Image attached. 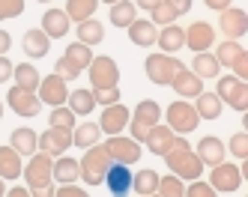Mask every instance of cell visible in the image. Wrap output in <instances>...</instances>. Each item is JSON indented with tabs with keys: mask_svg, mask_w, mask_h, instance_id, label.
<instances>
[{
	"mask_svg": "<svg viewBox=\"0 0 248 197\" xmlns=\"http://www.w3.org/2000/svg\"><path fill=\"white\" fill-rule=\"evenodd\" d=\"M144 69H147V78H150L153 84L170 87L173 75H176L180 69H186V66H183L180 57H173V54H150V57L144 60Z\"/></svg>",
	"mask_w": 248,
	"mask_h": 197,
	"instance_id": "5b68a950",
	"label": "cell"
},
{
	"mask_svg": "<svg viewBox=\"0 0 248 197\" xmlns=\"http://www.w3.org/2000/svg\"><path fill=\"white\" fill-rule=\"evenodd\" d=\"M51 125H60V129H75V114L69 111L66 105H60V107H54L51 111V120H48Z\"/></svg>",
	"mask_w": 248,
	"mask_h": 197,
	"instance_id": "60d3db41",
	"label": "cell"
},
{
	"mask_svg": "<svg viewBox=\"0 0 248 197\" xmlns=\"http://www.w3.org/2000/svg\"><path fill=\"white\" fill-rule=\"evenodd\" d=\"M191 72L198 78H218V60H216V54H209V51H201V54H194V60H191Z\"/></svg>",
	"mask_w": 248,
	"mask_h": 197,
	"instance_id": "f1b7e54d",
	"label": "cell"
},
{
	"mask_svg": "<svg viewBox=\"0 0 248 197\" xmlns=\"http://www.w3.org/2000/svg\"><path fill=\"white\" fill-rule=\"evenodd\" d=\"M114 165L111 161V155H108V150L105 147H90L84 152V158L78 161V167H81V179L87 185H102L105 182V173H108V167Z\"/></svg>",
	"mask_w": 248,
	"mask_h": 197,
	"instance_id": "277c9868",
	"label": "cell"
},
{
	"mask_svg": "<svg viewBox=\"0 0 248 197\" xmlns=\"http://www.w3.org/2000/svg\"><path fill=\"white\" fill-rule=\"evenodd\" d=\"M21 12H24V0H0V21L18 18Z\"/></svg>",
	"mask_w": 248,
	"mask_h": 197,
	"instance_id": "ee69618b",
	"label": "cell"
},
{
	"mask_svg": "<svg viewBox=\"0 0 248 197\" xmlns=\"http://www.w3.org/2000/svg\"><path fill=\"white\" fill-rule=\"evenodd\" d=\"M129 107L126 105H108V107H105V111H102V120H99V129L105 132V135H120L123 129H126V125H129Z\"/></svg>",
	"mask_w": 248,
	"mask_h": 197,
	"instance_id": "d6986e66",
	"label": "cell"
},
{
	"mask_svg": "<svg viewBox=\"0 0 248 197\" xmlns=\"http://www.w3.org/2000/svg\"><path fill=\"white\" fill-rule=\"evenodd\" d=\"M203 3H206L209 9H218V12H221V9H227L230 3H233V0H203Z\"/></svg>",
	"mask_w": 248,
	"mask_h": 197,
	"instance_id": "f907efd6",
	"label": "cell"
},
{
	"mask_svg": "<svg viewBox=\"0 0 248 197\" xmlns=\"http://www.w3.org/2000/svg\"><path fill=\"white\" fill-rule=\"evenodd\" d=\"M194 111L201 120H218L221 117V99L216 93H201L194 99Z\"/></svg>",
	"mask_w": 248,
	"mask_h": 197,
	"instance_id": "1f68e13d",
	"label": "cell"
},
{
	"mask_svg": "<svg viewBox=\"0 0 248 197\" xmlns=\"http://www.w3.org/2000/svg\"><path fill=\"white\" fill-rule=\"evenodd\" d=\"M140 197H158V194H140Z\"/></svg>",
	"mask_w": 248,
	"mask_h": 197,
	"instance_id": "6f0895ef",
	"label": "cell"
},
{
	"mask_svg": "<svg viewBox=\"0 0 248 197\" xmlns=\"http://www.w3.org/2000/svg\"><path fill=\"white\" fill-rule=\"evenodd\" d=\"M54 197H90V194H87L84 188H78V185L72 182V185H60V188L54 191Z\"/></svg>",
	"mask_w": 248,
	"mask_h": 197,
	"instance_id": "bcb514c9",
	"label": "cell"
},
{
	"mask_svg": "<svg viewBox=\"0 0 248 197\" xmlns=\"http://www.w3.org/2000/svg\"><path fill=\"white\" fill-rule=\"evenodd\" d=\"M21 173L27 176V191L48 188V185H54V158L45 152H33Z\"/></svg>",
	"mask_w": 248,
	"mask_h": 197,
	"instance_id": "8992f818",
	"label": "cell"
},
{
	"mask_svg": "<svg viewBox=\"0 0 248 197\" xmlns=\"http://www.w3.org/2000/svg\"><path fill=\"white\" fill-rule=\"evenodd\" d=\"M54 185H48V188H36V191H30V197H54Z\"/></svg>",
	"mask_w": 248,
	"mask_h": 197,
	"instance_id": "816d5d0a",
	"label": "cell"
},
{
	"mask_svg": "<svg viewBox=\"0 0 248 197\" xmlns=\"http://www.w3.org/2000/svg\"><path fill=\"white\" fill-rule=\"evenodd\" d=\"M78 176H81V167H78V161H75V158L60 155V158L54 161V179H57L60 185H72Z\"/></svg>",
	"mask_w": 248,
	"mask_h": 197,
	"instance_id": "d590c367",
	"label": "cell"
},
{
	"mask_svg": "<svg viewBox=\"0 0 248 197\" xmlns=\"http://www.w3.org/2000/svg\"><path fill=\"white\" fill-rule=\"evenodd\" d=\"M186 45L191 51H209L212 45H216V27L206 24V21H194L186 27Z\"/></svg>",
	"mask_w": 248,
	"mask_h": 197,
	"instance_id": "e0dca14e",
	"label": "cell"
},
{
	"mask_svg": "<svg viewBox=\"0 0 248 197\" xmlns=\"http://www.w3.org/2000/svg\"><path fill=\"white\" fill-rule=\"evenodd\" d=\"M69 111H72L75 117H87V114H93V107H96V99L90 90H75V93H69Z\"/></svg>",
	"mask_w": 248,
	"mask_h": 197,
	"instance_id": "8d00e7d4",
	"label": "cell"
},
{
	"mask_svg": "<svg viewBox=\"0 0 248 197\" xmlns=\"http://www.w3.org/2000/svg\"><path fill=\"white\" fill-rule=\"evenodd\" d=\"M165 117H168V129L173 135H188V132L198 129V122H201L194 105H188V102H173L165 111Z\"/></svg>",
	"mask_w": 248,
	"mask_h": 197,
	"instance_id": "30bf717a",
	"label": "cell"
},
{
	"mask_svg": "<svg viewBox=\"0 0 248 197\" xmlns=\"http://www.w3.org/2000/svg\"><path fill=\"white\" fill-rule=\"evenodd\" d=\"M21 48H24L27 57L39 60V57H45V54H48L51 39H48V36H45L42 30H27V33H24V39H21Z\"/></svg>",
	"mask_w": 248,
	"mask_h": 197,
	"instance_id": "4316f807",
	"label": "cell"
},
{
	"mask_svg": "<svg viewBox=\"0 0 248 197\" xmlns=\"http://www.w3.org/2000/svg\"><path fill=\"white\" fill-rule=\"evenodd\" d=\"M93 63V51L90 45H81V42H72L66 51H63V57L57 60L54 66V75H60L63 81H75L81 72Z\"/></svg>",
	"mask_w": 248,
	"mask_h": 197,
	"instance_id": "7a4b0ae2",
	"label": "cell"
},
{
	"mask_svg": "<svg viewBox=\"0 0 248 197\" xmlns=\"http://www.w3.org/2000/svg\"><path fill=\"white\" fill-rule=\"evenodd\" d=\"M209 185L216 188V191H239L242 185V167L239 165H230V161H221V165H216L209 170Z\"/></svg>",
	"mask_w": 248,
	"mask_h": 197,
	"instance_id": "4fadbf2b",
	"label": "cell"
},
{
	"mask_svg": "<svg viewBox=\"0 0 248 197\" xmlns=\"http://www.w3.org/2000/svg\"><path fill=\"white\" fill-rule=\"evenodd\" d=\"M158 120H162V107H158L155 99H144V102H138L135 105V111L129 117V129H132V140L138 143H144L147 135L153 125H158Z\"/></svg>",
	"mask_w": 248,
	"mask_h": 197,
	"instance_id": "3957f363",
	"label": "cell"
},
{
	"mask_svg": "<svg viewBox=\"0 0 248 197\" xmlns=\"http://www.w3.org/2000/svg\"><path fill=\"white\" fill-rule=\"evenodd\" d=\"M6 194V188H3V179H0V197H3Z\"/></svg>",
	"mask_w": 248,
	"mask_h": 197,
	"instance_id": "11a10c76",
	"label": "cell"
},
{
	"mask_svg": "<svg viewBox=\"0 0 248 197\" xmlns=\"http://www.w3.org/2000/svg\"><path fill=\"white\" fill-rule=\"evenodd\" d=\"M176 18H180V15H176V9L168 3V0H162L158 6H153V9H150V21H153L155 27H168V24H176Z\"/></svg>",
	"mask_w": 248,
	"mask_h": 197,
	"instance_id": "ab89813d",
	"label": "cell"
},
{
	"mask_svg": "<svg viewBox=\"0 0 248 197\" xmlns=\"http://www.w3.org/2000/svg\"><path fill=\"white\" fill-rule=\"evenodd\" d=\"M6 105L12 107L18 117H36L42 111V102L36 93H30V90H21V87H12L6 93Z\"/></svg>",
	"mask_w": 248,
	"mask_h": 197,
	"instance_id": "9a60e30c",
	"label": "cell"
},
{
	"mask_svg": "<svg viewBox=\"0 0 248 197\" xmlns=\"http://www.w3.org/2000/svg\"><path fill=\"white\" fill-rule=\"evenodd\" d=\"M135 18H138V6L132 3V0H117V3L111 6V24L120 27V30H126Z\"/></svg>",
	"mask_w": 248,
	"mask_h": 197,
	"instance_id": "f546056e",
	"label": "cell"
},
{
	"mask_svg": "<svg viewBox=\"0 0 248 197\" xmlns=\"http://www.w3.org/2000/svg\"><path fill=\"white\" fill-rule=\"evenodd\" d=\"M102 3H111V6H114V3H117V0H102Z\"/></svg>",
	"mask_w": 248,
	"mask_h": 197,
	"instance_id": "9f6ffc18",
	"label": "cell"
},
{
	"mask_svg": "<svg viewBox=\"0 0 248 197\" xmlns=\"http://www.w3.org/2000/svg\"><path fill=\"white\" fill-rule=\"evenodd\" d=\"M69 147H72V129H60V125H48L36 143V150L51 158H60Z\"/></svg>",
	"mask_w": 248,
	"mask_h": 197,
	"instance_id": "8fae6325",
	"label": "cell"
},
{
	"mask_svg": "<svg viewBox=\"0 0 248 197\" xmlns=\"http://www.w3.org/2000/svg\"><path fill=\"white\" fill-rule=\"evenodd\" d=\"M170 87L176 90V96H180V99H198L203 93V78H198L191 69H180L173 75Z\"/></svg>",
	"mask_w": 248,
	"mask_h": 197,
	"instance_id": "ffe728a7",
	"label": "cell"
},
{
	"mask_svg": "<svg viewBox=\"0 0 248 197\" xmlns=\"http://www.w3.org/2000/svg\"><path fill=\"white\" fill-rule=\"evenodd\" d=\"M224 152H227V147H224L216 135H206V137H201V143H198V158H201V165H209V167L221 165V161H224Z\"/></svg>",
	"mask_w": 248,
	"mask_h": 197,
	"instance_id": "7402d4cb",
	"label": "cell"
},
{
	"mask_svg": "<svg viewBox=\"0 0 248 197\" xmlns=\"http://www.w3.org/2000/svg\"><path fill=\"white\" fill-rule=\"evenodd\" d=\"M158 197H186V185L180 176H158V188H155Z\"/></svg>",
	"mask_w": 248,
	"mask_h": 197,
	"instance_id": "f35d334b",
	"label": "cell"
},
{
	"mask_svg": "<svg viewBox=\"0 0 248 197\" xmlns=\"http://www.w3.org/2000/svg\"><path fill=\"white\" fill-rule=\"evenodd\" d=\"M168 3L176 9V15H186V12L191 9V0H168Z\"/></svg>",
	"mask_w": 248,
	"mask_h": 197,
	"instance_id": "c3c4849f",
	"label": "cell"
},
{
	"mask_svg": "<svg viewBox=\"0 0 248 197\" xmlns=\"http://www.w3.org/2000/svg\"><path fill=\"white\" fill-rule=\"evenodd\" d=\"M21 170H24L21 155L12 147H0V179H18Z\"/></svg>",
	"mask_w": 248,
	"mask_h": 197,
	"instance_id": "83f0119b",
	"label": "cell"
},
{
	"mask_svg": "<svg viewBox=\"0 0 248 197\" xmlns=\"http://www.w3.org/2000/svg\"><path fill=\"white\" fill-rule=\"evenodd\" d=\"M126 30H129V39H132L138 48H150V45H155V39H158L155 24L147 21V18H135V21H132Z\"/></svg>",
	"mask_w": 248,
	"mask_h": 197,
	"instance_id": "cb8c5ba5",
	"label": "cell"
},
{
	"mask_svg": "<svg viewBox=\"0 0 248 197\" xmlns=\"http://www.w3.org/2000/svg\"><path fill=\"white\" fill-rule=\"evenodd\" d=\"M155 188H158V173L155 170H138V173H132V191L140 197V194H155Z\"/></svg>",
	"mask_w": 248,
	"mask_h": 197,
	"instance_id": "74e56055",
	"label": "cell"
},
{
	"mask_svg": "<svg viewBox=\"0 0 248 197\" xmlns=\"http://www.w3.org/2000/svg\"><path fill=\"white\" fill-rule=\"evenodd\" d=\"M96 6H99V0H66V9L63 12L69 15V21L81 24V21H87V18H93Z\"/></svg>",
	"mask_w": 248,
	"mask_h": 197,
	"instance_id": "e575fe53",
	"label": "cell"
},
{
	"mask_svg": "<svg viewBox=\"0 0 248 197\" xmlns=\"http://www.w3.org/2000/svg\"><path fill=\"white\" fill-rule=\"evenodd\" d=\"M105 188H108L114 197H126L129 191H132V170H129V165H114L108 167V173H105V182H102Z\"/></svg>",
	"mask_w": 248,
	"mask_h": 197,
	"instance_id": "ac0fdd59",
	"label": "cell"
},
{
	"mask_svg": "<svg viewBox=\"0 0 248 197\" xmlns=\"http://www.w3.org/2000/svg\"><path fill=\"white\" fill-rule=\"evenodd\" d=\"M147 150L153 152V155H168L170 150H173V143H176V135L168 129V125H162V122H158V125H153V129H150V135H147Z\"/></svg>",
	"mask_w": 248,
	"mask_h": 197,
	"instance_id": "44dd1931",
	"label": "cell"
},
{
	"mask_svg": "<svg viewBox=\"0 0 248 197\" xmlns=\"http://www.w3.org/2000/svg\"><path fill=\"white\" fill-rule=\"evenodd\" d=\"M75 33H78V42H81V45H99V42L105 39V27H102V21H96V18H87V21H81V24L75 27Z\"/></svg>",
	"mask_w": 248,
	"mask_h": 197,
	"instance_id": "d6a6232c",
	"label": "cell"
},
{
	"mask_svg": "<svg viewBox=\"0 0 248 197\" xmlns=\"http://www.w3.org/2000/svg\"><path fill=\"white\" fill-rule=\"evenodd\" d=\"M12 69H15V66L9 63V57H6V54H0V84L12 78Z\"/></svg>",
	"mask_w": 248,
	"mask_h": 197,
	"instance_id": "7dc6e473",
	"label": "cell"
},
{
	"mask_svg": "<svg viewBox=\"0 0 248 197\" xmlns=\"http://www.w3.org/2000/svg\"><path fill=\"white\" fill-rule=\"evenodd\" d=\"M6 197H30V191H27V188H21V185H15V188H9V191H6Z\"/></svg>",
	"mask_w": 248,
	"mask_h": 197,
	"instance_id": "f5cc1de1",
	"label": "cell"
},
{
	"mask_svg": "<svg viewBox=\"0 0 248 197\" xmlns=\"http://www.w3.org/2000/svg\"><path fill=\"white\" fill-rule=\"evenodd\" d=\"M227 150H230V155L248 161V135H245V132H236L233 137L227 140Z\"/></svg>",
	"mask_w": 248,
	"mask_h": 197,
	"instance_id": "b9f144b4",
	"label": "cell"
},
{
	"mask_svg": "<svg viewBox=\"0 0 248 197\" xmlns=\"http://www.w3.org/2000/svg\"><path fill=\"white\" fill-rule=\"evenodd\" d=\"M135 6H140V9H153V6H158L162 0H132Z\"/></svg>",
	"mask_w": 248,
	"mask_h": 197,
	"instance_id": "db71d44e",
	"label": "cell"
},
{
	"mask_svg": "<svg viewBox=\"0 0 248 197\" xmlns=\"http://www.w3.org/2000/svg\"><path fill=\"white\" fill-rule=\"evenodd\" d=\"M158 48H162V54H173V51H180L186 45V27H176V24H168L158 30Z\"/></svg>",
	"mask_w": 248,
	"mask_h": 197,
	"instance_id": "484cf974",
	"label": "cell"
},
{
	"mask_svg": "<svg viewBox=\"0 0 248 197\" xmlns=\"http://www.w3.org/2000/svg\"><path fill=\"white\" fill-rule=\"evenodd\" d=\"M36 96H39V102H42V105L60 107V105H66V99H69V87H66V81H63L60 75H48V78H42V81H39Z\"/></svg>",
	"mask_w": 248,
	"mask_h": 197,
	"instance_id": "2e32d148",
	"label": "cell"
},
{
	"mask_svg": "<svg viewBox=\"0 0 248 197\" xmlns=\"http://www.w3.org/2000/svg\"><path fill=\"white\" fill-rule=\"evenodd\" d=\"M69 15L63 9H45L42 15V33L48 36V39H63V36L69 33Z\"/></svg>",
	"mask_w": 248,
	"mask_h": 197,
	"instance_id": "603a6c76",
	"label": "cell"
},
{
	"mask_svg": "<svg viewBox=\"0 0 248 197\" xmlns=\"http://www.w3.org/2000/svg\"><path fill=\"white\" fill-rule=\"evenodd\" d=\"M186 197H218V194L209 182H203V179H191V185L186 188Z\"/></svg>",
	"mask_w": 248,
	"mask_h": 197,
	"instance_id": "7bdbcfd3",
	"label": "cell"
},
{
	"mask_svg": "<svg viewBox=\"0 0 248 197\" xmlns=\"http://www.w3.org/2000/svg\"><path fill=\"white\" fill-rule=\"evenodd\" d=\"M216 96L221 102H227L233 111L245 114L248 111V81H239L236 75H224L218 78V90H216Z\"/></svg>",
	"mask_w": 248,
	"mask_h": 197,
	"instance_id": "9c48e42d",
	"label": "cell"
},
{
	"mask_svg": "<svg viewBox=\"0 0 248 197\" xmlns=\"http://www.w3.org/2000/svg\"><path fill=\"white\" fill-rule=\"evenodd\" d=\"M99 135H102L99 122H81L78 129H72V143L81 147V150H90V147L99 143Z\"/></svg>",
	"mask_w": 248,
	"mask_h": 197,
	"instance_id": "4dcf8cb0",
	"label": "cell"
},
{
	"mask_svg": "<svg viewBox=\"0 0 248 197\" xmlns=\"http://www.w3.org/2000/svg\"><path fill=\"white\" fill-rule=\"evenodd\" d=\"M0 117H3V102H0Z\"/></svg>",
	"mask_w": 248,
	"mask_h": 197,
	"instance_id": "680465c9",
	"label": "cell"
},
{
	"mask_svg": "<svg viewBox=\"0 0 248 197\" xmlns=\"http://www.w3.org/2000/svg\"><path fill=\"white\" fill-rule=\"evenodd\" d=\"M165 161H168V170H170L173 176L188 179V182H191V179H201L203 165H201L198 152H194V150L188 147V140H186V137H176L173 150L165 155Z\"/></svg>",
	"mask_w": 248,
	"mask_h": 197,
	"instance_id": "6da1fadb",
	"label": "cell"
},
{
	"mask_svg": "<svg viewBox=\"0 0 248 197\" xmlns=\"http://www.w3.org/2000/svg\"><path fill=\"white\" fill-rule=\"evenodd\" d=\"M12 78H15V87H21V90H30V93H36L39 90V72L33 69L30 63H18L12 69Z\"/></svg>",
	"mask_w": 248,
	"mask_h": 197,
	"instance_id": "836d02e7",
	"label": "cell"
},
{
	"mask_svg": "<svg viewBox=\"0 0 248 197\" xmlns=\"http://www.w3.org/2000/svg\"><path fill=\"white\" fill-rule=\"evenodd\" d=\"M9 48H12V36H9L3 27H0V54H6Z\"/></svg>",
	"mask_w": 248,
	"mask_h": 197,
	"instance_id": "681fc988",
	"label": "cell"
},
{
	"mask_svg": "<svg viewBox=\"0 0 248 197\" xmlns=\"http://www.w3.org/2000/svg\"><path fill=\"white\" fill-rule=\"evenodd\" d=\"M102 147L108 150L111 161H117V165H135L140 158V143L132 140V137H123V135H111Z\"/></svg>",
	"mask_w": 248,
	"mask_h": 197,
	"instance_id": "7c38bea8",
	"label": "cell"
},
{
	"mask_svg": "<svg viewBox=\"0 0 248 197\" xmlns=\"http://www.w3.org/2000/svg\"><path fill=\"white\" fill-rule=\"evenodd\" d=\"M93 93V99H96V105H102V107H108V105H117L123 96H120V87L117 90H90Z\"/></svg>",
	"mask_w": 248,
	"mask_h": 197,
	"instance_id": "f6af8a7d",
	"label": "cell"
},
{
	"mask_svg": "<svg viewBox=\"0 0 248 197\" xmlns=\"http://www.w3.org/2000/svg\"><path fill=\"white\" fill-rule=\"evenodd\" d=\"M216 60H218V66L233 69V75H236L239 81H248V51H245L239 42L224 39V42L218 45V51H216Z\"/></svg>",
	"mask_w": 248,
	"mask_h": 197,
	"instance_id": "ba28073f",
	"label": "cell"
},
{
	"mask_svg": "<svg viewBox=\"0 0 248 197\" xmlns=\"http://www.w3.org/2000/svg\"><path fill=\"white\" fill-rule=\"evenodd\" d=\"M39 3H51V0H39Z\"/></svg>",
	"mask_w": 248,
	"mask_h": 197,
	"instance_id": "91938a15",
	"label": "cell"
},
{
	"mask_svg": "<svg viewBox=\"0 0 248 197\" xmlns=\"http://www.w3.org/2000/svg\"><path fill=\"white\" fill-rule=\"evenodd\" d=\"M218 30L224 33V39L239 42L242 36L248 33V15L242 9H233V6L221 9V15H218Z\"/></svg>",
	"mask_w": 248,
	"mask_h": 197,
	"instance_id": "5bb4252c",
	"label": "cell"
},
{
	"mask_svg": "<svg viewBox=\"0 0 248 197\" xmlns=\"http://www.w3.org/2000/svg\"><path fill=\"white\" fill-rule=\"evenodd\" d=\"M36 143H39V135L33 132V129H27V125H21V129H15L12 132V137H9V147L18 152V155H33V152H39L36 150Z\"/></svg>",
	"mask_w": 248,
	"mask_h": 197,
	"instance_id": "d4e9b609",
	"label": "cell"
},
{
	"mask_svg": "<svg viewBox=\"0 0 248 197\" xmlns=\"http://www.w3.org/2000/svg\"><path fill=\"white\" fill-rule=\"evenodd\" d=\"M90 72V84L93 90H117L120 87V66L114 57H93V63L87 66Z\"/></svg>",
	"mask_w": 248,
	"mask_h": 197,
	"instance_id": "52a82bcc",
	"label": "cell"
}]
</instances>
